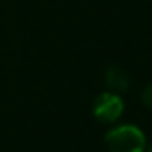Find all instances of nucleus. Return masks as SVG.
<instances>
[{"label": "nucleus", "mask_w": 152, "mask_h": 152, "mask_svg": "<svg viewBox=\"0 0 152 152\" xmlns=\"http://www.w3.org/2000/svg\"><path fill=\"white\" fill-rule=\"evenodd\" d=\"M104 79H106V84L109 88V91H115V93H125L129 88H131V77H129V73L122 68V66H109L106 70V75H104Z\"/></svg>", "instance_id": "nucleus-3"}, {"label": "nucleus", "mask_w": 152, "mask_h": 152, "mask_svg": "<svg viewBox=\"0 0 152 152\" xmlns=\"http://www.w3.org/2000/svg\"><path fill=\"white\" fill-rule=\"evenodd\" d=\"M124 100L115 91H102L93 100V115L99 122L113 124L124 115Z\"/></svg>", "instance_id": "nucleus-2"}, {"label": "nucleus", "mask_w": 152, "mask_h": 152, "mask_svg": "<svg viewBox=\"0 0 152 152\" xmlns=\"http://www.w3.org/2000/svg\"><path fill=\"white\" fill-rule=\"evenodd\" d=\"M147 152H152V145H150V147H148V148H147Z\"/></svg>", "instance_id": "nucleus-5"}, {"label": "nucleus", "mask_w": 152, "mask_h": 152, "mask_svg": "<svg viewBox=\"0 0 152 152\" xmlns=\"http://www.w3.org/2000/svg\"><path fill=\"white\" fill-rule=\"evenodd\" d=\"M104 141L109 152H145L147 150L145 132L132 124H124L109 129L104 136Z\"/></svg>", "instance_id": "nucleus-1"}, {"label": "nucleus", "mask_w": 152, "mask_h": 152, "mask_svg": "<svg viewBox=\"0 0 152 152\" xmlns=\"http://www.w3.org/2000/svg\"><path fill=\"white\" fill-rule=\"evenodd\" d=\"M141 100H143V104H145L148 109H152V83L143 90V93H141Z\"/></svg>", "instance_id": "nucleus-4"}]
</instances>
